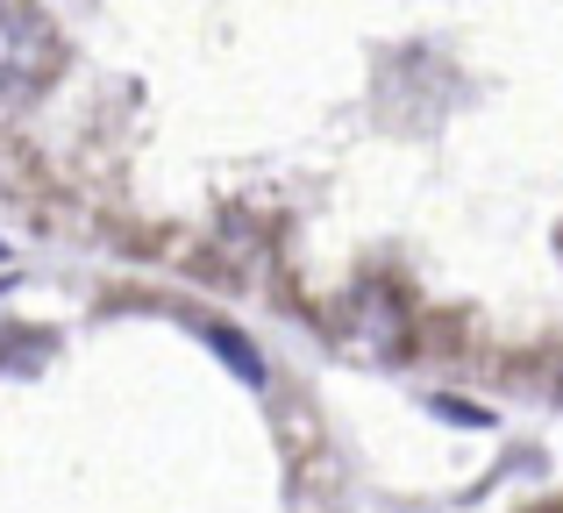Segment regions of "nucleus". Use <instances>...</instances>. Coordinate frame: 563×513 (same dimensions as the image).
<instances>
[{
	"instance_id": "f257e3e1",
	"label": "nucleus",
	"mask_w": 563,
	"mask_h": 513,
	"mask_svg": "<svg viewBox=\"0 0 563 513\" xmlns=\"http://www.w3.org/2000/svg\"><path fill=\"white\" fill-rule=\"evenodd\" d=\"M57 71H65V43H57V29L43 22V14L0 0V108L36 100Z\"/></svg>"
},
{
	"instance_id": "f03ea898",
	"label": "nucleus",
	"mask_w": 563,
	"mask_h": 513,
	"mask_svg": "<svg viewBox=\"0 0 563 513\" xmlns=\"http://www.w3.org/2000/svg\"><path fill=\"white\" fill-rule=\"evenodd\" d=\"M343 349H350V357H364V364L407 357V314H399V300H393L385 286H364L357 300H350V314H343Z\"/></svg>"
},
{
	"instance_id": "7ed1b4c3",
	"label": "nucleus",
	"mask_w": 563,
	"mask_h": 513,
	"mask_svg": "<svg viewBox=\"0 0 563 513\" xmlns=\"http://www.w3.org/2000/svg\"><path fill=\"white\" fill-rule=\"evenodd\" d=\"M200 343H207V349H214V357H221V364H229V371H235V378H243V386H264V364H257V349H250V343H243V335H235V328H229V321H200Z\"/></svg>"
},
{
	"instance_id": "20e7f679",
	"label": "nucleus",
	"mask_w": 563,
	"mask_h": 513,
	"mask_svg": "<svg viewBox=\"0 0 563 513\" xmlns=\"http://www.w3.org/2000/svg\"><path fill=\"white\" fill-rule=\"evenodd\" d=\"M0 257H8V243H0Z\"/></svg>"
}]
</instances>
